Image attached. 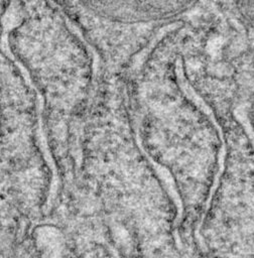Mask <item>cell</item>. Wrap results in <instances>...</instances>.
Instances as JSON below:
<instances>
[{
    "mask_svg": "<svg viewBox=\"0 0 254 258\" xmlns=\"http://www.w3.org/2000/svg\"><path fill=\"white\" fill-rule=\"evenodd\" d=\"M136 141H137V144L140 148V150L142 151V153L144 154V156L148 159V161L150 162V164L152 165V167L155 169L156 171V174L158 175V177L160 178V180L163 182L164 184V187L165 189L167 190L169 197L172 199L175 207H176V211H177V215H176V218H175V223H174V226L176 227L177 224L180 222L181 220V217H182V203H181V200H180V197L178 195V191L176 189V186H175V183H174V180L170 174V172L165 168L163 167L162 165L158 164L156 161H154L152 159V157L144 150L142 144H141V140H140V137H139V134L137 132L136 134Z\"/></svg>",
    "mask_w": 254,
    "mask_h": 258,
    "instance_id": "obj_1",
    "label": "cell"
}]
</instances>
